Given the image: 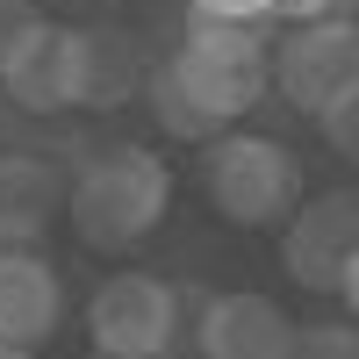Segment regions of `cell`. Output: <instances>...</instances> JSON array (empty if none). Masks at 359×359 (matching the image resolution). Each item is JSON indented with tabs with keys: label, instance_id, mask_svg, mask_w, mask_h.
Masks as SVG:
<instances>
[{
	"label": "cell",
	"instance_id": "cell-10",
	"mask_svg": "<svg viewBox=\"0 0 359 359\" xmlns=\"http://www.w3.org/2000/svg\"><path fill=\"white\" fill-rule=\"evenodd\" d=\"M0 94L22 115H65L72 108V29L65 22H36L15 43V57L0 65Z\"/></svg>",
	"mask_w": 359,
	"mask_h": 359
},
{
	"label": "cell",
	"instance_id": "cell-20",
	"mask_svg": "<svg viewBox=\"0 0 359 359\" xmlns=\"http://www.w3.org/2000/svg\"><path fill=\"white\" fill-rule=\"evenodd\" d=\"M86 359H115V352H86Z\"/></svg>",
	"mask_w": 359,
	"mask_h": 359
},
{
	"label": "cell",
	"instance_id": "cell-3",
	"mask_svg": "<svg viewBox=\"0 0 359 359\" xmlns=\"http://www.w3.org/2000/svg\"><path fill=\"white\" fill-rule=\"evenodd\" d=\"M201 194L237 230H280L309 187H302V158H294V144L230 123V130H216V137L201 144Z\"/></svg>",
	"mask_w": 359,
	"mask_h": 359
},
{
	"label": "cell",
	"instance_id": "cell-16",
	"mask_svg": "<svg viewBox=\"0 0 359 359\" xmlns=\"http://www.w3.org/2000/svg\"><path fill=\"white\" fill-rule=\"evenodd\" d=\"M36 22H43V15H36V0H0V65L15 57V43H22Z\"/></svg>",
	"mask_w": 359,
	"mask_h": 359
},
{
	"label": "cell",
	"instance_id": "cell-15",
	"mask_svg": "<svg viewBox=\"0 0 359 359\" xmlns=\"http://www.w3.org/2000/svg\"><path fill=\"white\" fill-rule=\"evenodd\" d=\"M280 0H187V15H208V22H273Z\"/></svg>",
	"mask_w": 359,
	"mask_h": 359
},
{
	"label": "cell",
	"instance_id": "cell-12",
	"mask_svg": "<svg viewBox=\"0 0 359 359\" xmlns=\"http://www.w3.org/2000/svg\"><path fill=\"white\" fill-rule=\"evenodd\" d=\"M144 94H151L158 130H165V137H180V144H208V137L223 130V123H208V115L194 108V94H187V86H180L165 65H151V86H144Z\"/></svg>",
	"mask_w": 359,
	"mask_h": 359
},
{
	"label": "cell",
	"instance_id": "cell-8",
	"mask_svg": "<svg viewBox=\"0 0 359 359\" xmlns=\"http://www.w3.org/2000/svg\"><path fill=\"white\" fill-rule=\"evenodd\" d=\"M144 86H151V57H144V43L130 29H115V22L72 29V108L108 115V108L137 101Z\"/></svg>",
	"mask_w": 359,
	"mask_h": 359
},
{
	"label": "cell",
	"instance_id": "cell-7",
	"mask_svg": "<svg viewBox=\"0 0 359 359\" xmlns=\"http://www.w3.org/2000/svg\"><path fill=\"white\" fill-rule=\"evenodd\" d=\"M294 323L273 294L259 287H223V294H201V316H194V352L201 359H287L294 352Z\"/></svg>",
	"mask_w": 359,
	"mask_h": 359
},
{
	"label": "cell",
	"instance_id": "cell-5",
	"mask_svg": "<svg viewBox=\"0 0 359 359\" xmlns=\"http://www.w3.org/2000/svg\"><path fill=\"white\" fill-rule=\"evenodd\" d=\"M359 79V22L352 15H323V22H287L273 36V94L294 115L331 108L345 86Z\"/></svg>",
	"mask_w": 359,
	"mask_h": 359
},
{
	"label": "cell",
	"instance_id": "cell-17",
	"mask_svg": "<svg viewBox=\"0 0 359 359\" xmlns=\"http://www.w3.org/2000/svg\"><path fill=\"white\" fill-rule=\"evenodd\" d=\"M345 0H280L273 8V22H323V15H338Z\"/></svg>",
	"mask_w": 359,
	"mask_h": 359
},
{
	"label": "cell",
	"instance_id": "cell-19",
	"mask_svg": "<svg viewBox=\"0 0 359 359\" xmlns=\"http://www.w3.org/2000/svg\"><path fill=\"white\" fill-rule=\"evenodd\" d=\"M0 359H36V345H8L0 338Z\"/></svg>",
	"mask_w": 359,
	"mask_h": 359
},
{
	"label": "cell",
	"instance_id": "cell-13",
	"mask_svg": "<svg viewBox=\"0 0 359 359\" xmlns=\"http://www.w3.org/2000/svg\"><path fill=\"white\" fill-rule=\"evenodd\" d=\"M287 359H359V323H352V316H338V323H302Z\"/></svg>",
	"mask_w": 359,
	"mask_h": 359
},
{
	"label": "cell",
	"instance_id": "cell-14",
	"mask_svg": "<svg viewBox=\"0 0 359 359\" xmlns=\"http://www.w3.org/2000/svg\"><path fill=\"white\" fill-rule=\"evenodd\" d=\"M316 130H323V144H331V151H338L345 165H359V79H352L345 94H338L331 108L316 115Z\"/></svg>",
	"mask_w": 359,
	"mask_h": 359
},
{
	"label": "cell",
	"instance_id": "cell-2",
	"mask_svg": "<svg viewBox=\"0 0 359 359\" xmlns=\"http://www.w3.org/2000/svg\"><path fill=\"white\" fill-rule=\"evenodd\" d=\"M165 72L194 94L208 123H245V115L273 94V36L259 22H208L187 15V36L165 50Z\"/></svg>",
	"mask_w": 359,
	"mask_h": 359
},
{
	"label": "cell",
	"instance_id": "cell-9",
	"mask_svg": "<svg viewBox=\"0 0 359 359\" xmlns=\"http://www.w3.org/2000/svg\"><path fill=\"white\" fill-rule=\"evenodd\" d=\"M57 323H65V280H57V266L22 245V252H0V338L8 345H50Z\"/></svg>",
	"mask_w": 359,
	"mask_h": 359
},
{
	"label": "cell",
	"instance_id": "cell-18",
	"mask_svg": "<svg viewBox=\"0 0 359 359\" xmlns=\"http://www.w3.org/2000/svg\"><path fill=\"white\" fill-rule=\"evenodd\" d=\"M338 302H345V316L359 323V252H352V266H345V280H338Z\"/></svg>",
	"mask_w": 359,
	"mask_h": 359
},
{
	"label": "cell",
	"instance_id": "cell-1",
	"mask_svg": "<svg viewBox=\"0 0 359 359\" xmlns=\"http://www.w3.org/2000/svg\"><path fill=\"white\" fill-rule=\"evenodd\" d=\"M172 208V165L151 144H108L72 172L65 216L86 252H137Z\"/></svg>",
	"mask_w": 359,
	"mask_h": 359
},
{
	"label": "cell",
	"instance_id": "cell-6",
	"mask_svg": "<svg viewBox=\"0 0 359 359\" xmlns=\"http://www.w3.org/2000/svg\"><path fill=\"white\" fill-rule=\"evenodd\" d=\"M352 252H359V187L302 194L294 216L280 223V266H287V280L309 287V294H338Z\"/></svg>",
	"mask_w": 359,
	"mask_h": 359
},
{
	"label": "cell",
	"instance_id": "cell-4",
	"mask_svg": "<svg viewBox=\"0 0 359 359\" xmlns=\"http://www.w3.org/2000/svg\"><path fill=\"white\" fill-rule=\"evenodd\" d=\"M180 323H187V302L180 287L158 273H108L94 294H86V352H115V359H172Z\"/></svg>",
	"mask_w": 359,
	"mask_h": 359
},
{
	"label": "cell",
	"instance_id": "cell-11",
	"mask_svg": "<svg viewBox=\"0 0 359 359\" xmlns=\"http://www.w3.org/2000/svg\"><path fill=\"white\" fill-rule=\"evenodd\" d=\"M72 180L57 172L43 151H0V252H22L57 223Z\"/></svg>",
	"mask_w": 359,
	"mask_h": 359
}]
</instances>
